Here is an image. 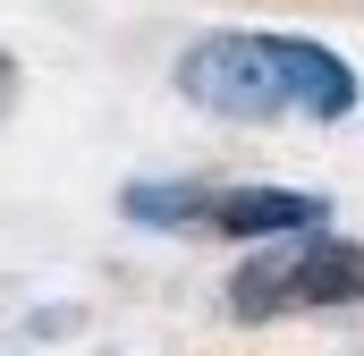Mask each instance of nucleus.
Returning <instances> with one entry per match:
<instances>
[{"instance_id": "obj_2", "label": "nucleus", "mask_w": 364, "mask_h": 356, "mask_svg": "<svg viewBox=\"0 0 364 356\" xmlns=\"http://www.w3.org/2000/svg\"><path fill=\"white\" fill-rule=\"evenodd\" d=\"M331 305H364V238H331V229L263 238V255H246L237 280H229V314L237 323L331 314Z\"/></svg>"}, {"instance_id": "obj_4", "label": "nucleus", "mask_w": 364, "mask_h": 356, "mask_svg": "<svg viewBox=\"0 0 364 356\" xmlns=\"http://www.w3.org/2000/svg\"><path fill=\"white\" fill-rule=\"evenodd\" d=\"M119 212L144 221V229H203L212 221V178H136L119 195Z\"/></svg>"}, {"instance_id": "obj_1", "label": "nucleus", "mask_w": 364, "mask_h": 356, "mask_svg": "<svg viewBox=\"0 0 364 356\" xmlns=\"http://www.w3.org/2000/svg\"><path fill=\"white\" fill-rule=\"evenodd\" d=\"M178 93L203 119H237V127H272V119H356V68L314 43V34H246V26H220V34H195L178 51Z\"/></svg>"}, {"instance_id": "obj_5", "label": "nucleus", "mask_w": 364, "mask_h": 356, "mask_svg": "<svg viewBox=\"0 0 364 356\" xmlns=\"http://www.w3.org/2000/svg\"><path fill=\"white\" fill-rule=\"evenodd\" d=\"M9 102H17V60L0 51V119H9Z\"/></svg>"}, {"instance_id": "obj_3", "label": "nucleus", "mask_w": 364, "mask_h": 356, "mask_svg": "<svg viewBox=\"0 0 364 356\" xmlns=\"http://www.w3.org/2000/svg\"><path fill=\"white\" fill-rule=\"evenodd\" d=\"M212 238H296V229H331V204L305 187H212Z\"/></svg>"}]
</instances>
